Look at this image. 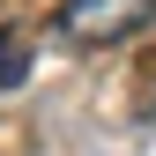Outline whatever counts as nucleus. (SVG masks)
Here are the masks:
<instances>
[{
	"instance_id": "obj_1",
	"label": "nucleus",
	"mask_w": 156,
	"mask_h": 156,
	"mask_svg": "<svg viewBox=\"0 0 156 156\" xmlns=\"http://www.w3.org/2000/svg\"><path fill=\"white\" fill-rule=\"evenodd\" d=\"M156 15V0H60L52 8V37L74 52H89V45H119V37H134Z\"/></svg>"
},
{
	"instance_id": "obj_2",
	"label": "nucleus",
	"mask_w": 156,
	"mask_h": 156,
	"mask_svg": "<svg viewBox=\"0 0 156 156\" xmlns=\"http://www.w3.org/2000/svg\"><path fill=\"white\" fill-rule=\"evenodd\" d=\"M30 74V45H23V30H0V89H15Z\"/></svg>"
}]
</instances>
